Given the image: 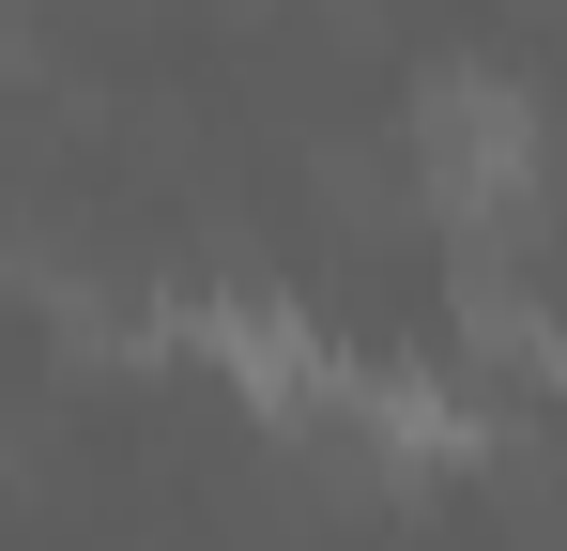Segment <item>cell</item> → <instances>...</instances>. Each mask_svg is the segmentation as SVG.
I'll list each match as a JSON object with an SVG mask.
<instances>
[{"instance_id": "cell-1", "label": "cell", "mask_w": 567, "mask_h": 551, "mask_svg": "<svg viewBox=\"0 0 567 551\" xmlns=\"http://www.w3.org/2000/svg\"><path fill=\"white\" fill-rule=\"evenodd\" d=\"M414 184H430V215L461 246L522 230L537 215V92L506 62H430L414 77Z\"/></svg>"}, {"instance_id": "cell-2", "label": "cell", "mask_w": 567, "mask_h": 551, "mask_svg": "<svg viewBox=\"0 0 567 551\" xmlns=\"http://www.w3.org/2000/svg\"><path fill=\"white\" fill-rule=\"evenodd\" d=\"M506 367H537V383H567V291H537V306H522V337H506Z\"/></svg>"}]
</instances>
